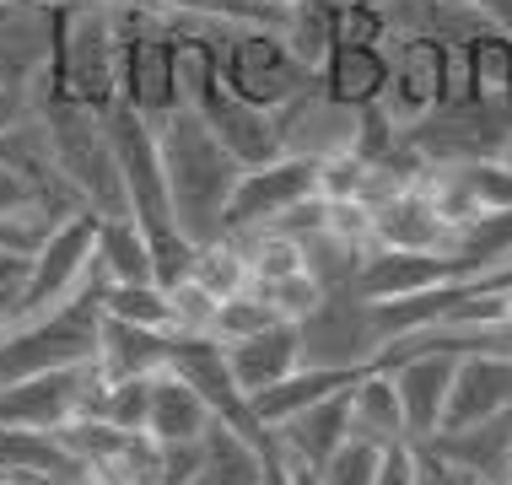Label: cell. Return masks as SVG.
I'll use <instances>...</instances> for the list:
<instances>
[{"label": "cell", "instance_id": "1", "mask_svg": "<svg viewBox=\"0 0 512 485\" xmlns=\"http://www.w3.org/2000/svg\"><path fill=\"white\" fill-rule=\"evenodd\" d=\"M103 130H108V146H114V162H119L124 211H130V221L141 227V238L151 248V281L157 286L184 281L189 265H195V243L173 221L168 173H162V157H157V130L130 103L103 108Z\"/></svg>", "mask_w": 512, "mask_h": 485}, {"label": "cell", "instance_id": "2", "mask_svg": "<svg viewBox=\"0 0 512 485\" xmlns=\"http://www.w3.org/2000/svg\"><path fill=\"white\" fill-rule=\"evenodd\" d=\"M157 157H162V173H168L178 232L195 248L221 238V211H227V194L243 173L232 162V151L205 130L195 108H173L157 124Z\"/></svg>", "mask_w": 512, "mask_h": 485}, {"label": "cell", "instance_id": "3", "mask_svg": "<svg viewBox=\"0 0 512 485\" xmlns=\"http://www.w3.org/2000/svg\"><path fill=\"white\" fill-rule=\"evenodd\" d=\"M178 33L205 44V54L216 60L221 81L243 97V103L281 114L292 108L302 92L313 87V71H302L297 54L286 49L281 27H248V22H200V17H173Z\"/></svg>", "mask_w": 512, "mask_h": 485}, {"label": "cell", "instance_id": "4", "mask_svg": "<svg viewBox=\"0 0 512 485\" xmlns=\"http://www.w3.org/2000/svg\"><path fill=\"white\" fill-rule=\"evenodd\" d=\"M81 103L92 114L119 103V44H114V6L81 0V6H54L49 27V87L44 103Z\"/></svg>", "mask_w": 512, "mask_h": 485}, {"label": "cell", "instance_id": "5", "mask_svg": "<svg viewBox=\"0 0 512 485\" xmlns=\"http://www.w3.org/2000/svg\"><path fill=\"white\" fill-rule=\"evenodd\" d=\"M119 44V103H130L151 130L184 108V38L168 11L157 6H114Z\"/></svg>", "mask_w": 512, "mask_h": 485}, {"label": "cell", "instance_id": "6", "mask_svg": "<svg viewBox=\"0 0 512 485\" xmlns=\"http://www.w3.org/2000/svg\"><path fill=\"white\" fill-rule=\"evenodd\" d=\"M38 130H44L54 173L65 178V189H71L87 211L130 216L124 211V184H119V162H114V146H108L103 114L49 97V103H38Z\"/></svg>", "mask_w": 512, "mask_h": 485}, {"label": "cell", "instance_id": "7", "mask_svg": "<svg viewBox=\"0 0 512 485\" xmlns=\"http://www.w3.org/2000/svg\"><path fill=\"white\" fill-rule=\"evenodd\" d=\"M98 335H103V308H98V275H87V286L71 302H60L44 318L11 324L0 335V388L17 378H38L54 367H81L98 362Z\"/></svg>", "mask_w": 512, "mask_h": 485}, {"label": "cell", "instance_id": "8", "mask_svg": "<svg viewBox=\"0 0 512 485\" xmlns=\"http://www.w3.org/2000/svg\"><path fill=\"white\" fill-rule=\"evenodd\" d=\"M178 38H184V33H178ZM184 108H195L200 124L232 151V162H238V168H259V162H275L286 151L275 114L243 103V97L221 81L216 60L205 54V44H195V38H184Z\"/></svg>", "mask_w": 512, "mask_h": 485}, {"label": "cell", "instance_id": "9", "mask_svg": "<svg viewBox=\"0 0 512 485\" xmlns=\"http://www.w3.org/2000/svg\"><path fill=\"white\" fill-rule=\"evenodd\" d=\"M92 243H98V211H71L60 216L44 232V243L33 248V265H27V281L17 286V308H11V324H27V318H44L60 302H71L92 275ZM6 324V329H11Z\"/></svg>", "mask_w": 512, "mask_h": 485}, {"label": "cell", "instance_id": "10", "mask_svg": "<svg viewBox=\"0 0 512 485\" xmlns=\"http://www.w3.org/2000/svg\"><path fill=\"white\" fill-rule=\"evenodd\" d=\"M448 65H453V44L437 33H394L389 44V87L378 97V114L394 130H410L426 114H437L448 97Z\"/></svg>", "mask_w": 512, "mask_h": 485}, {"label": "cell", "instance_id": "11", "mask_svg": "<svg viewBox=\"0 0 512 485\" xmlns=\"http://www.w3.org/2000/svg\"><path fill=\"white\" fill-rule=\"evenodd\" d=\"M103 367L81 362V367H54L38 378H17L0 388V426H27V432H60V426L81 421L98 410L103 394Z\"/></svg>", "mask_w": 512, "mask_h": 485}, {"label": "cell", "instance_id": "12", "mask_svg": "<svg viewBox=\"0 0 512 485\" xmlns=\"http://www.w3.org/2000/svg\"><path fill=\"white\" fill-rule=\"evenodd\" d=\"M308 194H318V157H308V151H281L275 162H259V168L238 173V184L227 194V211H221V232L270 227V221H281Z\"/></svg>", "mask_w": 512, "mask_h": 485}, {"label": "cell", "instance_id": "13", "mask_svg": "<svg viewBox=\"0 0 512 485\" xmlns=\"http://www.w3.org/2000/svg\"><path fill=\"white\" fill-rule=\"evenodd\" d=\"M302 367H372L378 335H372L367 302L345 291H324V302L302 318Z\"/></svg>", "mask_w": 512, "mask_h": 485}, {"label": "cell", "instance_id": "14", "mask_svg": "<svg viewBox=\"0 0 512 485\" xmlns=\"http://www.w3.org/2000/svg\"><path fill=\"white\" fill-rule=\"evenodd\" d=\"M512 410V351H469L453 362V383H448V410H442L437 432L453 426H475L491 415Z\"/></svg>", "mask_w": 512, "mask_h": 485}, {"label": "cell", "instance_id": "15", "mask_svg": "<svg viewBox=\"0 0 512 485\" xmlns=\"http://www.w3.org/2000/svg\"><path fill=\"white\" fill-rule=\"evenodd\" d=\"M459 227H448L432 200L415 184H399L394 194H383L372 205V227H367V248H415V254H448Z\"/></svg>", "mask_w": 512, "mask_h": 485}, {"label": "cell", "instance_id": "16", "mask_svg": "<svg viewBox=\"0 0 512 485\" xmlns=\"http://www.w3.org/2000/svg\"><path fill=\"white\" fill-rule=\"evenodd\" d=\"M453 362L459 356L448 351H415V356H399L383 372L394 378V394H399V415H405V437L410 442H426L442 426V410H448V383H453Z\"/></svg>", "mask_w": 512, "mask_h": 485}, {"label": "cell", "instance_id": "17", "mask_svg": "<svg viewBox=\"0 0 512 485\" xmlns=\"http://www.w3.org/2000/svg\"><path fill=\"white\" fill-rule=\"evenodd\" d=\"M389 44L394 33L383 38V44H345L335 38V49H329V60L318 65V97L335 108H351V114H367V108H378L383 87H389Z\"/></svg>", "mask_w": 512, "mask_h": 485}, {"label": "cell", "instance_id": "18", "mask_svg": "<svg viewBox=\"0 0 512 485\" xmlns=\"http://www.w3.org/2000/svg\"><path fill=\"white\" fill-rule=\"evenodd\" d=\"M351 388H335V394H324V399H313V405H302L292 410L286 421H275L270 426V437H275V453L281 459H292L302 469H324V459L345 442V421H351Z\"/></svg>", "mask_w": 512, "mask_h": 485}, {"label": "cell", "instance_id": "19", "mask_svg": "<svg viewBox=\"0 0 512 485\" xmlns=\"http://www.w3.org/2000/svg\"><path fill=\"white\" fill-rule=\"evenodd\" d=\"M221 362H227L232 383H238L243 394L275 388V383H286L302 367V329L281 318V324L259 329V335H248L238 345H221Z\"/></svg>", "mask_w": 512, "mask_h": 485}, {"label": "cell", "instance_id": "20", "mask_svg": "<svg viewBox=\"0 0 512 485\" xmlns=\"http://www.w3.org/2000/svg\"><path fill=\"white\" fill-rule=\"evenodd\" d=\"M426 448L442 453V459L475 469L480 480L491 485H512V410L491 415V421H475V426H453V432H432Z\"/></svg>", "mask_w": 512, "mask_h": 485}, {"label": "cell", "instance_id": "21", "mask_svg": "<svg viewBox=\"0 0 512 485\" xmlns=\"http://www.w3.org/2000/svg\"><path fill=\"white\" fill-rule=\"evenodd\" d=\"M216 415L211 405L200 399V388L189 378H178L173 367L151 372V405H146V437L151 442H189V437H205Z\"/></svg>", "mask_w": 512, "mask_h": 485}, {"label": "cell", "instance_id": "22", "mask_svg": "<svg viewBox=\"0 0 512 485\" xmlns=\"http://www.w3.org/2000/svg\"><path fill=\"white\" fill-rule=\"evenodd\" d=\"M98 367H103V378H151V372L168 367V329H141V324L103 318Z\"/></svg>", "mask_w": 512, "mask_h": 485}, {"label": "cell", "instance_id": "23", "mask_svg": "<svg viewBox=\"0 0 512 485\" xmlns=\"http://www.w3.org/2000/svg\"><path fill=\"white\" fill-rule=\"evenodd\" d=\"M351 421H345V437H362V442H394L405 437V415H399V394H394V378L383 367H367L362 378L351 383Z\"/></svg>", "mask_w": 512, "mask_h": 485}, {"label": "cell", "instance_id": "24", "mask_svg": "<svg viewBox=\"0 0 512 485\" xmlns=\"http://www.w3.org/2000/svg\"><path fill=\"white\" fill-rule=\"evenodd\" d=\"M362 372H367V367H297L286 383L248 394V405H254V415H259L265 426H275V421H286L292 410L313 405V399L335 394V388H351L356 378H362Z\"/></svg>", "mask_w": 512, "mask_h": 485}, {"label": "cell", "instance_id": "25", "mask_svg": "<svg viewBox=\"0 0 512 485\" xmlns=\"http://www.w3.org/2000/svg\"><path fill=\"white\" fill-rule=\"evenodd\" d=\"M195 485H265V448H254L232 426H205V459Z\"/></svg>", "mask_w": 512, "mask_h": 485}, {"label": "cell", "instance_id": "26", "mask_svg": "<svg viewBox=\"0 0 512 485\" xmlns=\"http://www.w3.org/2000/svg\"><path fill=\"white\" fill-rule=\"evenodd\" d=\"M92 270L103 281H151V248L130 216H98V243H92Z\"/></svg>", "mask_w": 512, "mask_h": 485}, {"label": "cell", "instance_id": "27", "mask_svg": "<svg viewBox=\"0 0 512 485\" xmlns=\"http://www.w3.org/2000/svg\"><path fill=\"white\" fill-rule=\"evenodd\" d=\"M92 275H98V270H92ZM98 308H103V318H119V324L173 329L168 291H162L157 281H103V275H98Z\"/></svg>", "mask_w": 512, "mask_h": 485}, {"label": "cell", "instance_id": "28", "mask_svg": "<svg viewBox=\"0 0 512 485\" xmlns=\"http://www.w3.org/2000/svg\"><path fill=\"white\" fill-rule=\"evenodd\" d=\"M189 281H200L216 302H227V297H238V291L254 286V275H248V254L227 238V232H221V238H211V243H200V248H195Z\"/></svg>", "mask_w": 512, "mask_h": 485}, {"label": "cell", "instance_id": "29", "mask_svg": "<svg viewBox=\"0 0 512 485\" xmlns=\"http://www.w3.org/2000/svg\"><path fill=\"white\" fill-rule=\"evenodd\" d=\"M448 254L459 259L469 275H480V270H491V265H502V259H512V211L475 216L469 227H459V238H453Z\"/></svg>", "mask_w": 512, "mask_h": 485}, {"label": "cell", "instance_id": "30", "mask_svg": "<svg viewBox=\"0 0 512 485\" xmlns=\"http://www.w3.org/2000/svg\"><path fill=\"white\" fill-rule=\"evenodd\" d=\"M81 211V205L60 200L54 189H44L38 178H27L22 168H11V162H0V221H22V216H44V221H60Z\"/></svg>", "mask_w": 512, "mask_h": 485}, {"label": "cell", "instance_id": "31", "mask_svg": "<svg viewBox=\"0 0 512 485\" xmlns=\"http://www.w3.org/2000/svg\"><path fill=\"white\" fill-rule=\"evenodd\" d=\"M270 324H281V313H275L270 302L259 297L254 286H248V291H238V297L216 302V318H211V340H216V345H238V340L259 335V329H270Z\"/></svg>", "mask_w": 512, "mask_h": 485}, {"label": "cell", "instance_id": "32", "mask_svg": "<svg viewBox=\"0 0 512 485\" xmlns=\"http://www.w3.org/2000/svg\"><path fill=\"white\" fill-rule=\"evenodd\" d=\"M146 405H151V378H108L98 394V421L114 432H146Z\"/></svg>", "mask_w": 512, "mask_h": 485}, {"label": "cell", "instance_id": "33", "mask_svg": "<svg viewBox=\"0 0 512 485\" xmlns=\"http://www.w3.org/2000/svg\"><path fill=\"white\" fill-rule=\"evenodd\" d=\"M459 178L469 189L480 216L491 211H512V162L507 157H475V162H459Z\"/></svg>", "mask_w": 512, "mask_h": 485}, {"label": "cell", "instance_id": "34", "mask_svg": "<svg viewBox=\"0 0 512 485\" xmlns=\"http://www.w3.org/2000/svg\"><path fill=\"white\" fill-rule=\"evenodd\" d=\"M378 442H362V437H345L335 453L324 459V469H313L318 485H372L378 475Z\"/></svg>", "mask_w": 512, "mask_h": 485}, {"label": "cell", "instance_id": "35", "mask_svg": "<svg viewBox=\"0 0 512 485\" xmlns=\"http://www.w3.org/2000/svg\"><path fill=\"white\" fill-rule=\"evenodd\" d=\"M168 291V313H173V335H211V318H216V297L200 281H173L162 286Z\"/></svg>", "mask_w": 512, "mask_h": 485}, {"label": "cell", "instance_id": "36", "mask_svg": "<svg viewBox=\"0 0 512 485\" xmlns=\"http://www.w3.org/2000/svg\"><path fill=\"white\" fill-rule=\"evenodd\" d=\"M259 297L270 302L275 313L286 318V324H302V318H308L318 302H324V286L313 281L308 270H297V275H281V281H265V286H254Z\"/></svg>", "mask_w": 512, "mask_h": 485}, {"label": "cell", "instance_id": "37", "mask_svg": "<svg viewBox=\"0 0 512 485\" xmlns=\"http://www.w3.org/2000/svg\"><path fill=\"white\" fill-rule=\"evenodd\" d=\"M200 459H205V437L157 442V485H195Z\"/></svg>", "mask_w": 512, "mask_h": 485}, {"label": "cell", "instance_id": "38", "mask_svg": "<svg viewBox=\"0 0 512 485\" xmlns=\"http://www.w3.org/2000/svg\"><path fill=\"white\" fill-rule=\"evenodd\" d=\"M415 485H491V480H480L475 469H464V464L432 453L426 442H415Z\"/></svg>", "mask_w": 512, "mask_h": 485}, {"label": "cell", "instance_id": "39", "mask_svg": "<svg viewBox=\"0 0 512 485\" xmlns=\"http://www.w3.org/2000/svg\"><path fill=\"white\" fill-rule=\"evenodd\" d=\"M372 485H415V442H410V437L383 442V453H378V475H372Z\"/></svg>", "mask_w": 512, "mask_h": 485}, {"label": "cell", "instance_id": "40", "mask_svg": "<svg viewBox=\"0 0 512 485\" xmlns=\"http://www.w3.org/2000/svg\"><path fill=\"white\" fill-rule=\"evenodd\" d=\"M265 485H292V475H286V464H281V453H275V442L265 448Z\"/></svg>", "mask_w": 512, "mask_h": 485}, {"label": "cell", "instance_id": "41", "mask_svg": "<svg viewBox=\"0 0 512 485\" xmlns=\"http://www.w3.org/2000/svg\"><path fill=\"white\" fill-rule=\"evenodd\" d=\"M265 6H275V11H286V6H297V0H265Z\"/></svg>", "mask_w": 512, "mask_h": 485}, {"label": "cell", "instance_id": "42", "mask_svg": "<svg viewBox=\"0 0 512 485\" xmlns=\"http://www.w3.org/2000/svg\"><path fill=\"white\" fill-rule=\"evenodd\" d=\"M0 335H6V329H0Z\"/></svg>", "mask_w": 512, "mask_h": 485}]
</instances>
